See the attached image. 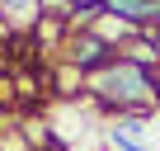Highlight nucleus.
Here are the masks:
<instances>
[{
  "mask_svg": "<svg viewBox=\"0 0 160 151\" xmlns=\"http://www.w3.org/2000/svg\"><path fill=\"white\" fill-rule=\"evenodd\" d=\"M85 95L99 109H108L113 118L118 113H146L151 118L155 113V71H146L127 57H113L104 71H94L85 81Z\"/></svg>",
  "mask_w": 160,
  "mask_h": 151,
  "instance_id": "1",
  "label": "nucleus"
},
{
  "mask_svg": "<svg viewBox=\"0 0 160 151\" xmlns=\"http://www.w3.org/2000/svg\"><path fill=\"white\" fill-rule=\"evenodd\" d=\"M113 57H118V52H113L99 33H90V29H71V33L61 38V61H66V66H75L85 81H90L94 71H104Z\"/></svg>",
  "mask_w": 160,
  "mask_h": 151,
  "instance_id": "2",
  "label": "nucleus"
},
{
  "mask_svg": "<svg viewBox=\"0 0 160 151\" xmlns=\"http://www.w3.org/2000/svg\"><path fill=\"white\" fill-rule=\"evenodd\" d=\"M0 19H5V29H33L42 24V0H0Z\"/></svg>",
  "mask_w": 160,
  "mask_h": 151,
  "instance_id": "3",
  "label": "nucleus"
},
{
  "mask_svg": "<svg viewBox=\"0 0 160 151\" xmlns=\"http://www.w3.org/2000/svg\"><path fill=\"white\" fill-rule=\"evenodd\" d=\"M104 14H113V19H122L141 33V29H151V0H108Z\"/></svg>",
  "mask_w": 160,
  "mask_h": 151,
  "instance_id": "4",
  "label": "nucleus"
},
{
  "mask_svg": "<svg viewBox=\"0 0 160 151\" xmlns=\"http://www.w3.org/2000/svg\"><path fill=\"white\" fill-rule=\"evenodd\" d=\"M118 57H127V61H137V66H146V71H155V66H160V57H155V47H151V38H146V33H137Z\"/></svg>",
  "mask_w": 160,
  "mask_h": 151,
  "instance_id": "5",
  "label": "nucleus"
},
{
  "mask_svg": "<svg viewBox=\"0 0 160 151\" xmlns=\"http://www.w3.org/2000/svg\"><path fill=\"white\" fill-rule=\"evenodd\" d=\"M108 142H113L118 151H146V146H141L137 137H122V132H113V128H108Z\"/></svg>",
  "mask_w": 160,
  "mask_h": 151,
  "instance_id": "6",
  "label": "nucleus"
},
{
  "mask_svg": "<svg viewBox=\"0 0 160 151\" xmlns=\"http://www.w3.org/2000/svg\"><path fill=\"white\" fill-rule=\"evenodd\" d=\"M66 5H71L75 14H90V10H104V5H108V0H66Z\"/></svg>",
  "mask_w": 160,
  "mask_h": 151,
  "instance_id": "7",
  "label": "nucleus"
},
{
  "mask_svg": "<svg viewBox=\"0 0 160 151\" xmlns=\"http://www.w3.org/2000/svg\"><path fill=\"white\" fill-rule=\"evenodd\" d=\"M146 38H151V47H155V57H160V24H151V29H141Z\"/></svg>",
  "mask_w": 160,
  "mask_h": 151,
  "instance_id": "8",
  "label": "nucleus"
},
{
  "mask_svg": "<svg viewBox=\"0 0 160 151\" xmlns=\"http://www.w3.org/2000/svg\"><path fill=\"white\" fill-rule=\"evenodd\" d=\"M151 24H160V0H151Z\"/></svg>",
  "mask_w": 160,
  "mask_h": 151,
  "instance_id": "9",
  "label": "nucleus"
},
{
  "mask_svg": "<svg viewBox=\"0 0 160 151\" xmlns=\"http://www.w3.org/2000/svg\"><path fill=\"white\" fill-rule=\"evenodd\" d=\"M155 109H160V66H155Z\"/></svg>",
  "mask_w": 160,
  "mask_h": 151,
  "instance_id": "10",
  "label": "nucleus"
},
{
  "mask_svg": "<svg viewBox=\"0 0 160 151\" xmlns=\"http://www.w3.org/2000/svg\"><path fill=\"white\" fill-rule=\"evenodd\" d=\"M0 151H5V146H0Z\"/></svg>",
  "mask_w": 160,
  "mask_h": 151,
  "instance_id": "11",
  "label": "nucleus"
}]
</instances>
